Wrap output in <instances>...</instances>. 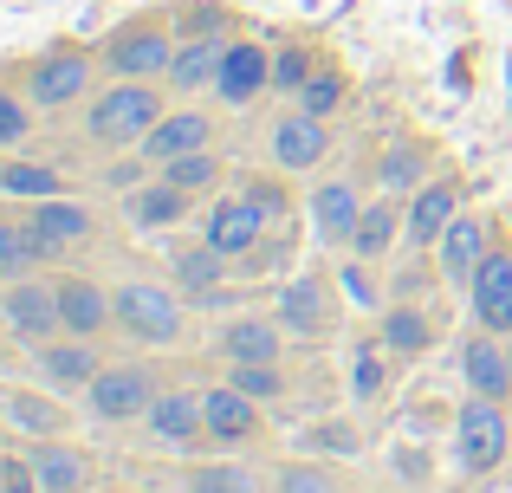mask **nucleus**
<instances>
[{"instance_id":"4","label":"nucleus","mask_w":512,"mask_h":493,"mask_svg":"<svg viewBox=\"0 0 512 493\" xmlns=\"http://www.w3.org/2000/svg\"><path fill=\"white\" fill-rule=\"evenodd\" d=\"M0 331H7L13 344H26V351L65 338L59 286H52V279H7V286H0Z\"/></svg>"},{"instance_id":"28","label":"nucleus","mask_w":512,"mask_h":493,"mask_svg":"<svg viewBox=\"0 0 512 493\" xmlns=\"http://www.w3.org/2000/svg\"><path fill=\"white\" fill-rule=\"evenodd\" d=\"M188 202H195L188 189H175L169 176H156L150 189H130V221L150 228V234H163V228H175V221H188Z\"/></svg>"},{"instance_id":"35","label":"nucleus","mask_w":512,"mask_h":493,"mask_svg":"<svg viewBox=\"0 0 512 493\" xmlns=\"http://www.w3.org/2000/svg\"><path fill=\"white\" fill-rule=\"evenodd\" d=\"M273 493H344V487H338V474L318 468V461H279Z\"/></svg>"},{"instance_id":"18","label":"nucleus","mask_w":512,"mask_h":493,"mask_svg":"<svg viewBox=\"0 0 512 493\" xmlns=\"http://www.w3.org/2000/svg\"><path fill=\"white\" fill-rule=\"evenodd\" d=\"M214 143V117L208 111H195V104H182V111H163V124L143 137V163H175V156H188V150H208Z\"/></svg>"},{"instance_id":"45","label":"nucleus","mask_w":512,"mask_h":493,"mask_svg":"<svg viewBox=\"0 0 512 493\" xmlns=\"http://www.w3.org/2000/svg\"><path fill=\"white\" fill-rule=\"evenodd\" d=\"M363 266H370V260H357V253H350V292H357V299H376V279H363Z\"/></svg>"},{"instance_id":"8","label":"nucleus","mask_w":512,"mask_h":493,"mask_svg":"<svg viewBox=\"0 0 512 493\" xmlns=\"http://www.w3.org/2000/svg\"><path fill=\"white\" fill-rule=\"evenodd\" d=\"M85 91H91V59L78 46L46 52V59L26 72V98H33L39 111H65V104H78Z\"/></svg>"},{"instance_id":"32","label":"nucleus","mask_w":512,"mask_h":493,"mask_svg":"<svg viewBox=\"0 0 512 493\" xmlns=\"http://www.w3.org/2000/svg\"><path fill=\"white\" fill-rule=\"evenodd\" d=\"M0 195H20V202H52L65 195V176L46 163H0Z\"/></svg>"},{"instance_id":"5","label":"nucleus","mask_w":512,"mask_h":493,"mask_svg":"<svg viewBox=\"0 0 512 493\" xmlns=\"http://www.w3.org/2000/svg\"><path fill=\"white\" fill-rule=\"evenodd\" d=\"M156 396H163V377H156V364L130 357V364H104L98 377H91L85 403H91V416H98V422H143Z\"/></svg>"},{"instance_id":"1","label":"nucleus","mask_w":512,"mask_h":493,"mask_svg":"<svg viewBox=\"0 0 512 493\" xmlns=\"http://www.w3.org/2000/svg\"><path fill=\"white\" fill-rule=\"evenodd\" d=\"M163 91L169 85L156 78H111L85 104V137L98 150H143V137L163 124Z\"/></svg>"},{"instance_id":"46","label":"nucleus","mask_w":512,"mask_h":493,"mask_svg":"<svg viewBox=\"0 0 512 493\" xmlns=\"http://www.w3.org/2000/svg\"><path fill=\"white\" fill-rule=\"evenodd\" d=\"M104 493H124V487H104Z\"/></svg>"},{"instance_id":"34","label":"nucleus","mask_w":512,"mask_h":493,"mask_svg":"<svg viewBox=\"0 0 512 493\" xmlns=\"http://www.w3.org/2000/svg\"><path fill=\"white\" fill-rule=\"evenodd\" d=\"M163 176L175 189L201 195V189H214V176H221V156H214V143H208V150H188V156H175V163H163Z\"/></svg>"},{"instance_id":"24","label":"nucleus","mask_w":512,"mask_h":493,"mask_svg":"<svg viewBox=\"0 0 512 493\" xmlns=\"http://www.w3.org/2000/svg\"><path fill=\"white\" fill-rule=\"evenodd\" d=\"M357 221H363V195L350 189V182L312 189V234H318V247H350Z\"/></svg>"},{"instance_id":"29","label":"nucleus","mask_w":512,"mask_h":493,"mask_svg":"<svg viewBox=\"0 0 512 493\" xmlns=\"http://www.w3.org/2000/svg\"><path fill=\"white\" fill-rule=\"evenodd\" d=\"M376 338H383L389 357H422L428 344H435V325H428V312L415 299H396L383 312V331H376Z\"/></svg>"},{"instance_id":"41","label":"nucleus","mask_w":512,"mask_h":493,"mask_svg":"<svg viewBox=\"0 0 512 493\" xmlns=\"http://www.w3.org/2000/svg\"><path fill=\"white\" fill-rule=\"evenodd\" d=\"M26 130H33V111H26V98H13V91L0 85V156H7V150H20V143H26Z\"/></svg>"},{"instance_id":"12","label":"nucleus","mask_w":512,"mask_h":493,"mask_svg":"<svg viewBox=\"0 0 512 493\" xmlns=\"http://www.w3.org/2000/svg\"><path fill=\"white\" fill-rule=\"evenodd\" d=\"M33 364H39V377H46V390L72 396V390H91V377L104 370V357H98V338H72V331H65V338L39 344Z\"/></svg>"},{"instance_id":"14","label":"nucleus","mask_w":512,"mask_h":493,"mask_svg":"<svg viewBox=\"0 0 512 493\" xmlns=\"http://www.w3.org/2000/svg\"><path fill=\"white\" fill-rule=\"evenodd\" d=\"M0 422L26 442H52V435L72 429V409L59 390H0Z\"/></svg>"},{"instance_id":"23","label":"nucleus","mask_w":512,"mask_h":493,"mask_svg":"<svg viewBox=\"0 0 512 493\" xmlns=\"http://www.w3.org/2000/svg\"><path fill=\"white\" fill-rule=\"evenodd\" d=\"M467 390L474 396H493V403H506L512 396V344L500 338V331H480V338H467Z\"/></svg>"},{"instance_id":"21","label":"nucleus","mask_w":512,"mask_h":493,"mask_svg":"<svg viewBox=\"0 0 512 493\" xmlns=\"http://www.w3.org/2000/svg\"><path fill=\"white\" fill-rule=\"evenodd\" d=\"M221 59H227V39L221 33H195L175 46V65L163 85L175 98H201V91H214V78H221Z\"/></svg>"},{"instance_id":"42","label":"nucleus","mask_w":512,"mask_h":493,"mask_svg":"<svg viewBox=\"0 0 512 493\" xmlns=\"http://www.w3.org/2000/svg\"><path fill=\"white\" fill-rule=\"evenodd\" d=\"M0 493H39L33 455H0Z\"/></svg>"},{"instance_id":"30","label":"nucleus","mask_w":512,"mask_h":493,"mask_svg":"<svg viewBox=\"0 0 512 493\" xmlns=\"http://www.w3.org/2000/svg\"><path fill=\"white\" fill-rule=\"evenodd\" d=\"M396 241H402V208L383 195V202H370V208H363L357 234H350V253H357V260H383V253L396 247Z\"/></svg>"},{"instance_id":"26","label":"nucleus","mask_w":512,"mask_h":493,"mask_svg":"<svg viewBox=\"0 0 512 493\" xmlns=\"http://www.w3.org/2000/svg\"><path fill=\"white\" fill-rule=\"evenodd\" d=\"M169 279H175V292H182V299H214V292H221V279H227V253L208 247V241H188V247H175Z\"/></svg>"},{"instance_id":"27","label":"nucleus","mask_w":512,"mask_h":493,"mask_svg":"<svg viewBox=\"0 0 512 493\" xmlns=\"http://www.w3.org/2000/svg\"><path fill=\"white\" fill-rule=\"evenodd\" d=\"M221 351L227 364H279V351H286V325H266V318H234V325L221 331Z\"/></svg>"},{"instance_id":"19","label":"nucleus","mask_w":512,"mask_h":493,"mask_svg":"<svg viewBox=\"0 0 512 493\" xmlns=\"http://www.w3.org/2000/svg\"><path fill=\"white\" fill-rule=\"evenodd\" d=\"M52 286H59V318H65V331H72V338H98L104 325H117L111 292H104L98 279H85V273H59Z\"/></svg>"},{"instance_id":"40","label":"nucleus","mask_w":512,"mask_h":493,"mask_svg":"<svg viewBox=\"0 0 512 493\" xmlns=\"http://www.w3.org/2000/svg\"><path fill=\"white\" fill-rule=\"evenodd\" d=\"M383 357L370 351V344H363L357 357H350V396H357V403H376V396H383Z\"/></svg>"},{"instance_id":"10","label":"nucleus","mask_w":512,"mask_h":493,"mask_svg":"<svg viewBox=\"0 0 512 493\" xmlns=\"http://www.w3.org/2000/svg\"><path fill=\"white\" fill-rule=\"evenodd\" d=\"M20 221H26V234L39 241V253H46V260H59L65 247H78V241H91V234H98V215H91L85 202H72V195L33 202V215H20Z\"/></svg>"},{"instance_id":"9","label":"nucleus","mask_w":512,"mask_h":493,"mask_svg":"<svg viewBox=\"0 0 512 493\" xmlns=\"http://www.w3.org/2000/svg\"><path fill=\"white\" fill-rule=\"evenodd\" d=\"M467 305H474L480 331L512 338V247H493L487 260L474 266V279H467Z\"/></svg>"},{"instance_id":"7","label":"nucleus","mask_w":512,"mask_h":493,"mask_svg":"<svg viewBox=\"0 0 512 493\" xmlns=\"http://www.w3.org/2000/svg\"><path fill=\"white\" fill-rule=\"evenodd\" d=\"M454 448H461V468L467 474H493L500 461H512L506 403H493V396H467L461 422H454Z\"/></svg>"},{"instance_id":"2","label":"nucleus","mask_w":512,"mask_h":493,"mask_svg":"<svg viewBox=\"0 0 512 493\" xmlns=\"http://www.w3.org/2000/svg\"><path fill=\"white\" fill-rule=\"evenodd\" d=\"M111 312L117 331L137 344H175L182 338V292L163 286V279H124L111 292Z\"/></svg>"},{"instance_id":"3","label":"nucleus","mask_w":512,"mask_h":493,"mask_svg":"<svg viewBox=\"0 0 512 493\" xmlns=\"http://www.w3.org/2000/svg\"><path fill=\"white\" fill-rule=\"evenodd\" d=\"M266 221H279V195L273 189H240V195H214V208L201 215V241L221 247L227 260L260 247Z\"/></svg>"},{"instance_id":"43","label":"nucleus","mask_w":512,"mask_h":493,"mask_svg":"<svg viewBox=\"0 0 512 493\" xmlns=\"http://www.w3.org/2000/svg\"><path fill=\"white\" fill-rule=\"evenodd\" d=\"M312 435H318V442L331 448V455H357V448H363V442H357V429H350V422H318Z\"/></svg>"},{"instance_id":"17","label":"nucleus","mask_w":512,"mask_h":493,"mask_svg":"<svg viewBox=\"0 0 512 493\" xmlns=\"http://www.w3.org/2000/svg\"><path fill=\"white\" fill-rule=\"evenodd\" d=\"M454 215H461V182H448V176L422 182V189L409 195V208H402V241L435 247L441 234H448V221H454Z\"/></svg>"},{"instance_id":"36","label":"nucleus","mask_w":512,"mask_h":493,"mask_svg":"<svg viewBox=\"0 0 512 493\" xmlns=\"http://www.w3.org/2000/svg\"><path fill=\"white\" fill-rule=\"evenodd\" d=\"M422 143H389L383 150V189L396 195V189H422Z\"/></svg>"},{"instance_id":"39","label":"nucleus","mask_w":512,"mask_h":493,"mask_svg":"<svg viewBox=\"0 0 512 493\" xmlns=\"http://www.w3.org/2000/svg\"><path fill=\"white\" fill-rule=\"evenodd\" d=\"M344 104V72H312L305 78V91H299V111H312V117H331Z\"/></svg>"},{"instance_id":"13","label":"nucleus","mask_w":512,"mask_h":493,"mask_svg":"<svg viewBox=\"0 0 512 493\" xmlns=\"http://www.w3.org/2000/svg\"><path fill=\"white\" fill-rule=\"evenodd\" d=\"M150 435L175 455H195V448H208V416H201V396L195 390H163L150 403Z\"/></svg>"},{"instance_id":"16","label":"nucleus","mask_w":512,"mask_h":493,"mask_svg":"<svg viewBox=\"0 0 512 493\" xmlns=\"http://www.w3.org/2000/svg\"><path fill=\"white\" fill-rule=\"evenodd\" d=\"M201 416H208V442L214 448H247L253 435H260V403H253L247 390H234V383L201 390Z\"/></svg>"},{"instance_id":"20","label":"nucleus","mask_w":512,"mask_h":493,"mask_svg":"<svg viewBox=\"0 0 512 493\" xmlns=\"http://www.w3.org/2000/svg\"><path fill=\"white\" fill-rule=\"evenodd\" d=\"M331 117H312V111H292V117H279L273 124V163L279 169H318L325 163V150H331Z\"/></svg>"},{"instance_id":"25","label":"nucleus","mask_w":512,"mask_h":493,"mask_svg":"<svg viewBox=\"0 0 512 493\" xmlns=\"http://www.w3.org/2000/svg\"><path fill=\"white\" fill-rule=\"evenodd\" d=\"M26 455H33V468H39V493H85L91 487V455H85V448H72L65 435L33 442Z\"/></svg>"},{"instance_id":"33","label":"nucleus","mask_w":512,"mask_h":493,"mask_svg":"<svg viewBox=\"0 0 512 493\" xmlns=\"http://www.w3.org/2000/svg\"><path fill=\"white\" fill-rule=\"evenodd\" d=\"M33 266H46V253H39V241L26 234V221L0 215V279H26Z\"/></svg>"},{"instance_id":"47","label":"nucleus","mask_w":512,"mask_h":493,"mask_svg":"<svg viewBox=\"0 0 512 493\" xmlns=\"http://www.w3.org/2000/svg\"><path fill=\"white\" fill-rule=\"evenodd\" d=\"M506 344H512V338H506Z\"/></svg>"},{"instance_id":"38","label":"nucleus","mask_w":512,"mask_h":493,"mask_svg":"<svg viewBox=\"0 0 512 493\" xmlns=\"http://www.w3.org/2000/svg\"><path fill=\"white\" fill-rule=\"evenodd\" d=\"M312 72H318L312 46H279V52H273V91H286V98H299Z\"/></svg>"},{"instance_id":"6","label":"nucleus","mask_w":512,"mask_h":493,"mask_svg":"<svg viewBox=\"0 0 512 493\" xmlns=\"http://www.w3.org/2000/svg\"><path fill=\"white\" fill-rule=\"evenodd\" d=\"M175 46H182V39L169 33V20H130L124 33H111V46H104V72L111 78H156V85H163L169 65H175Z\"/></svg>"},{"instance_id":"15","label":"nucleus","mask_w":512,"mask_h":493,"mask_svg":"<svg viewBox=\"0 0 512 493\" xmlns=\"http://www.w3.org/2000/svg\"><path fill=\"white\" fill-rule=\"evenodd\" d=\"M260 91H273V52H266L260 39H227L214 98H221V104H253Z\"/></svg>"},{"instance_id":"37","label":"nucleus","mask_w":512,"mask_h":493,"mask_svg":"<svg viewBox=\"0 0 512 493\" xmlns=\"http://www.w3.org/2000/svg\"><path fill=\"white\" fill-rule=\"evenodd\" d=\"M227 383L247 390L253 403H279V396H286V370H279V364H234V370H227Z\"/></svg>"},{"instance_id":"11","label":"nucleus","mask_w":512,"mask_h":493,"mask_svg":"<svg viewBox=\"0 0 512 493\" xmlns=\"http://www.w3.org/2000/svg\"><path fill=\"white\" fill-rule=\"evenodd\" d=\"M279 325H286V338H331V325H338V299H331V286L318 273H299L286 292H279Z\"/></svg>"},{"instance_id":"44","label":"nucleus","mask_w":512,"mask_h":493,"mask_svg":"<svg viewBox=\"0 0 512 493\" xmlns=\"http://www.w3.org/2000/svg\"><path fill=\"white\" fill-rule=\"evenodd\" d=\"M182 33H188V39H195V33H221V39H227V13H221V7H195V13L182 20Z\"/></svg>"},{"instance_id":"22","label":"nucleus","mask_w":512,"mask_h":493,"mask_svg":"<svg viewBox=\"0 0 512 493\" xmlns=\"http://www.w3.org/2000/svg\"><path fill=\"white\" fill-rule=\"evenodd\" d=\"M487 253H493V228L480 215H467V208L448 221V234L435 241V260H441V273H448L454 286H467V279H474V266L487 260Z\"/></svg>"},{"instance_id":"31","label":"nucleus","mask_w":512,"mask_h":493,"mask_svg":"<svg viewBox=\"0 0 512 493\" xmlns=\"http://www.w3.org/2000/svg\"><path fill=\"white\" fill-rule=\"evenodd\" d=\"M182 481H188V493H260L266 487L260 474L240 468V461H195Z\"/></svg>"}]
</instances>
